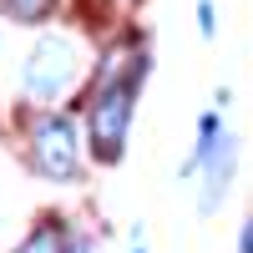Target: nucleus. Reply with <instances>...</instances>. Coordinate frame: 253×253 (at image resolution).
Here are the masks:
<instances>
[{
    "label": "nucleus",
    "instance_id": "obj_8",
    "mask_svg": "<svg viewBox=\"0 0 253 253\" xmlns=\"http://www.w3.org/2000/svg\"><path fill=\"white\" fill-rule=\"evenodd\" d=\"M71 253H91V248H86V243H81V248H71Z\"/></svg>",
    "mask_w": 253,
    "mask_h": 253
},
{
    "label": "nucleus",
    "instance_id": "obj_5",
    "mask_svg": "<svg viewBox=\"0 0 253 253\" xmlns=\"http://www.w3.org/2000/svg\"><path fill=\"white\" fill-rule=\"evenodd\" d=\"M5 10H10L15 20H26V26H31V20H41V15L51 10V0H5Z\"/></svg>",
    "mask_w": 253,
    "mask_h": 253
},
{
    "label": "nucleus",
    "instance_id": "obj_3",
    "mask_svg": "<svg viewBox=\"0 0 253 253\" xmlns=\"http://www.w3.org/2000/svg\"><path fill=\"white\" fill-rule=\"evenodd\" d=\"M36 162H41L46 177L71 182V172H76V137H71L66 117H46L36 126Z\"/></svg>",
    "mask_w": 253,
    "mask_h": 253
},
{
    "label": "nucleus",
    "instance_id": "obj_7",
    "mask_svg": "<svg viewBox=\"0 0 253 253\" xmlns=\"http://www.w3.org/2000/svg\"><path fill=\"white\" fill-rule=\"evenodd\" d=\"M238 248H243V253H253V223H243V238H238Z\"/></svg>",
    "mask_w": 253,
    "mask_h": 253
},
{
    "label": "nucleus",
    "instance_id": "obj_1",
    "mask_svg": "<svg viewBox=\"0 0 253 253\" xmlns=\"http://www.w3.org/2000/svg\"><path fill=\"white\" fill-rule=\"evenodd\" d=\"M126 122H132V86H107L96 96V107H91V147H96L101 162L122 157Z\"/></svg>",
    "mask_w": 253,
    "mask_h": 253
},
{
    "label": "nucleus",
    "instance_id": "obj_6",
    "mask_svg": "<svg viewBox=\"0 0 253 253\" xmlns=\"http://www.w3.org/2000/svg\"><path fill=\"white\" fill-rule=\"evenodd\" d=\"M198 26H203V36L213 31V5H208V0H203V5H198Z\"/></svg>",
    "mask_w": 253,
    "mask_h": 253
},
{
    "label": "nucleus",
    "instance_id": "obj_4",
    "mask_svg": "<svg viewBox=\"0 0 253 253\" xmlns=\"http://www.w3.org/2000/svg\"><path fill=\"white\" fill-rule=\"evenodd\" d=\"M20 253H61V228L46 223V228H36V233L20 243Z\"/></svg>",
    "mask_w": 253,
    "mask_h": 253
},
{
    "label": "nucleus",
    "instance_id": "obj_2",
    "mask_svg": "<svg viewBox=\"0 0 253 253\" xmlns=\"http://www.w3.org/2000/svg\"><path fill=\"white\" fill-rule=\"evenodd\" d=\"M71 76H76V56L66 41H41L26 61V91L31 96H56Z\"/></svg>",
    "mask_w": 253,
    "mask_h": 253
}]
</instances>
